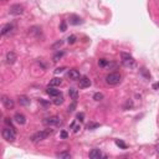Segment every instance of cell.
Here are the masks:
<instances>
[{
    "label": "cell",
    "instance_id": "23",
    "mask_svg": "<svg viewBox=\"0 0 159 159\" xmlns=\"http://www.w3.org/2000/svg\"><path fill=\"white\" fill-rule=\"evenodd\" d=\"M100 127V124L98 123H93V122H91V123L87 124V129H96V128H98Z\"/></svg>",
    "mask_w": 159,
    "mask_h": 159
},
{
    "label": "cell",
    "instance_id": "13",
    "mask_svg": "<svg viewBox=\"0 0 159 159\" xmlns=\"http://www.w3.org/2000/svg\"><path fill=\"white\" fill-rule=\"evenodd\" d=\"M83 20L80 18V16L77 15H71L70 16V24L71 25H80V24H82Z\"/></svg>",
    "mask_w": 159,
    "mask_h": 159
},
{
    "label": "cell",
    "instance_id": "10",
    "mask_svg": "<svg viewBox=\"0 0 159 159\" xmlns=\"http://www.w3.org/2000/svg\"><path fill=\"white\" fill-rule=\"evenodd\" d=\"M67 76L70 77V80H72V81H77V80H80L81 79V73L79 72L77 70H70L69 71V73H67Z\"/></svg>",
    "mask_w": 159,
    "mask_h": 159
},
{
    "label": "cell",
    "instance_id": "25",
    "mask_svg": "<svg viewBox=\"0 0 159 159\" xmlns=\"http://www.w3.org/2000/svg\"><path fill=\"white\" fill-rule=\"evenodd\" d=\"M67 42L70 44V45H72V44H75L76 42V36L75 35H71L67 38Z\"/></svg>",
    "mask_w": 159,
    "mask_h": 159
},
{
    "label": "cell",
    "instance_id": "6",
    "mask_svg": "<svg viewBox=\"0 0 159 159\" xmlns=\"http://www.w3.org/2000/svg\"><path fill=\"white\" fill-rule=\"evenodd\" d=\"M9 13H10L11 15H15V16L21 15L22 13H24V6H22V5H20V4H14V5L10 6Z\"/></svg>",
    "mask_w": 159,
    "mask_h": 159
},
{
    "label": "cell",
    "instance_id": "7",
    "mask_svg": "<svg viewBox=\"0 0 159 159\" xmlns=\"http://www.w3.org/2000/svg\"><path fill=\"white\" fill-rule=\"evenodd\" d=\"M1 102H3V104H4V107L6 108V110H13L14 106H15L14 100H11L10 97H6V96H3Z\"/></svg>",
    "mask_w": 159,
    "mask_h": 159
},
{
    "label": "cell",
    "instance_id": "32",
    "mask_svg": "<svg viewBox=\"0 0 159 159\" xmlns=\"http://www.w3.org/2000/svg\"><path fill=\"white\" fill-rule=\"evenodd\" d=\"M71 128H73V132H75V133H77V132L80 131V126H75V123L71 124Z\"/></svg>",
    "mask_w": 159,
    "mask_h": 159
},
{
    "label": "cell",
    "instance_id": "2",
    "mask_svg": "<svg viewBox=\"0 0 159 159\" xmlns=\"http://www.w3.org/2000/svg\"><path fill=\"white\" fill-rule=\"evenodd\" d=\"M1 136L4 138L5 141L10 142V143H13L15 139H16V132H15V128H4V129L1 131Z\"/></svg>",
    "mask_w": 159,
    "mask_h": 159
},
{
    "label": "cell",
    "instance_id": "1",
    "mask_svg": "<svg viewBox=\"0 0 159 159\" xmlns=\"http://www.w3.org/2000/svg\"><path fill=\"white\" fill-rule=\"evenodd\" d=\"M52 134V129H44V131H40V132H36L35 134L31 137V141L34 143H38V142H41L44 139H46L49 136Z\"/></svg>",
    "mask_w": 159,
    "mask_h": 159
},
{
    "label": "cell",
    "instance_id": "33",
    "mask_svg": "<svg viewBox=\"0 0 159 159\" xmlns=\"http://www.w3.org/2000/svg\"><path fill=\"white\" fill-rule=\"evenodd\" d=\"M60 136H61V138H63V139H66L67 137H69V134H67V132H65V131H62L60 133Z\"/></svg>",
    "mask_w": 159,
    "mask_h": 159
},
{
    "label": "cell",
    "instance_id": "4",
    "mask_svg": "<svg viewBox=\"0 0 159 159\" xmlns=\"http://www.w3.org/2000/svg\"><path fill=\"white\" fill-rule=\"evenodd\" d=\"M121 56H122V63H123V65L126 66V67H132V66H134V59L129 55V53L122 52Z\"/></svg>",
    "mask_w": 159,
    "mask_h": 159
},
{
    "label": "cell",
    "instance_id": "15",
    "mask_svg": "<svg viewBox=\"0 0 159 159\" xmlns=\"http://www.w3.org/2000/svg\"><path fill=\"white\" fill-rule=\"evenodd\" d=\"M19 104L20 106H24V107L29 106L30 104V98H28L26 96H20L19 97Z\"/></svg>",
    "mask_w": 159,
    "mask_h": 159
},
{
    "label": "cell",
    "instance_id": "16",
    "mask_svg": "<svg viewBox=\"0 0 159 159\" xmlns=\"http://www.w3.org/2000/svg\"><path fill=\"white\" fill-rule=\"evenodd\" d=\"M46 93L49 94V96H51V97H56V96H59V94H60V91H59V90L52 88V87L50 86L49 88L46 90Z\"/></svg>",
    "mask_w": 159,
    "mask_h": 159
},
{
    "label": "cell",
    "instance_id": "8",
    "mask_svg": "<svg viewBox=\"0 0 159 159\" xmlns=\"http://www.w3.org/2000/svg\"><path fill=\"white\" fill-rule=\"evenodd\" d=\"M5 60H6V63H8V65H14V63L16 62V60H18V57H16L15 52L9 51L5 56Z\"/></svg>",
    "mask_w": 159,
    "mask_h": 159
},
{
    "label": "cell",
    "instance_id": "12",
    "mask_svg": "<svg viewBox=\"0 0 159 159\" xmlns=\"http://www.w3.org/2000/svg\"><path fill=\"white\" fill-rule=\"evenodd\" d=\"M14 119H15V122L16 123H19V124H25L26 123V117L24 116V114H21V113H16L15 116H14Z\"/></svg>",
    "mask_w": 159,
    "mask_h": 159
},
{
    "label": "cell",
    "instance_id": "35",
    "mask_svg": "<svg viewBox=\"0 0 159 159\" xmlns=\"http://www.w3.org/2000/svg\"><path fill=\"white\" fill-rule=\"evenodd\" d=\"M39 102L44 104V106H47V104H49V102H46V101H44V100H39Z\"/></svg>",
    "mask_w": 159,
    "mask_h": 159
},
{
    "label": "cell",
    "instance_id": "19",
    "mask_svg": "<svg viewBox=\"0 0 159 159\" xmlns=\"http://www.w3.org/2000/svg\"><path fill=\"white\" fill-rule=\"evenodd\" d=\"M63 103V96L62 94H59V96L55 97V100H53V104H56V106H60V104Z\"/></svg>",
    "mask_w": 159,
    "mask_h": 159
},
{
    "label": "cell",
    "instance_id": "9",
    "mask_svg": "<svg viewBox=\"0 0 159 159\" xmlns=\"http://www.w3.org/2000/svg\"><path fill=\"white\" fill-rule=\"evenodd\" d=\"M90 158L91 159H100V158H106V155H104L102 152H101L100 149H97V148H94V149H92L90 152Z\"/></svg>",
    "mask_w": 159,
    "mask_h": 159
},
{
    "label": "cell",
    "instance_id": "14",
    "mask_svg": "<svg viewBox=\"0 0 159 159\" xmlns=\"http://www.w3.org/2000/svg\"><path fill=\"white\" fill-rule=\"evenodd\" d=\"M13 29H14V25L13 24H6L1 28V35H8L13 31Z\"/></svg>",
    "mask_w": 159,
    "mask_h": 159
},
{
    "label": "cell",
    "instance_id": "26",
    "mask_svg": "<svg viewBox=\"0 0 159 159\" xmlns=\"http://www.w3.org/2000/svg\"><path fill=\"white\" fill-rule=\"evenodd\" d=\"M93 100L94 101H102L103 100V94L102 93H94L93 94Z\"/></svg>",
    "mask_w": 159,
    "mask_h": 159
},
{
    "label": "cell",
    "instance_id": "24",
    "mask_svg": "<svg viewBox=\"0 0 159 159\" xmlns=\"http://www.w3.org/2000/svg\"><path fill=\"white\" fill-rule=\"evenodd\" d=\"M76 106H77V104H76V101H73V102L69 106V110H67V112H69V113L73 112V111H75V108H76Z\"/></svg>",
    "mask_w": 159,
    "mask_h": 159
},
{
    "label": "cell",
    "instance_id": "31",
    "mask_svg": "<svg viewBox=\"0 0 159 159\" xmlns=\"http://www.w3.org/2000/svg\"><path fill=\"white\" fill-rule=\"evenodd\" d=\"M76 118H77V119H79L80 122H83V119H84V113H79Z\"/></svg>",
    "mask_w": 159,
    "mask_h": 159
},
{
    "label": "cell",
    "instance_id": "20",
    "mask_svg": "<svg viewBox=\"0 0 159 159\" xmlns=\"http://www.w3.org/2000/svg\"><path fill=\"white\" fill-rule=\"evenodd\" d=\"M57 158H62V159H70L71 158V154L69 152H61V153H57L56 154Z\"/></svg>",
    "mask_w": 159,
    "mask_h": 159
},
{
    "label": "cell",
    "instance_id": "21",
    "mask_svg": "<svg viewBox=\"0 0 159 159\" xmlns=\"http://www.w3.org/2000/svg\"><path fill=\"white\" fill-rule=\"evenodd\" d=\"M65 55V52L63 51H59V52H56L55 53V56H53V62H57L59 60L62 59V56Z\"/></svg>",
    "mask_w": 159,
    "mask_h": 159
},
{
    "label": "cell",
    "instance_id": "17",
    "mask_svg": "<svg viewBox=\"0 0 159 159\" xmlns=\"http://www.w3.org/2000/svg\"><path fill=\"white\" fill-rule=\"evenodd\" d=\"M69 96H70L73 101H76L77 98H79V92H77L76 88H70V90H69Z\"/></svg>",
    "mask_w": 159,
    "mask_h": 159
},
{
    "label": "cell",
    "instance_id": "34",
    "mask_svg": "<svg viewBox=\"0 0 159 159\" xmlns=\"http://www.w3.org/2000/svg\"><path fill=\"white\" fill-rule=\"evenodd\" d=\"M63 70H65V67H59V69H56V70H55V73H61Z\"/></svg>",
    "mask_w": 159,
    "mask_h": 159
},
{
    "label": "cell",
    "instance_id": "27",
    "mask_svg": "<svg viewBox=\"0 0 159 159\" xmlns=\"http://www.w3.org/2000/svg\"><path fill=\"white\" fill-rule=\"evenodd\" d=\"M98 65H100L101 67H106V66L108 65V61H107L106 59H101V60L98 61Z\"/></svg>",
    "mask_w": 159,
    "mask_h": 159
},
{
    "label": "cell",
    "instance_id": "5",
    "mask_svg": "<svg viewBox=\"0 0 159 159\" xmlns=\"http://www.w3.org/2000/svg\"><path fill=\"white\" fill-rule=\"evenodd\" d=\"M44 123L50 126V127H53V126L61 124V119H60V117H57V116H51V117H47L46 119L44 121Z\"/></svg>",
    "mask_w": 159,
    "mask_h": 159
},
{
    "label": "cell",
    "instance_id": "28",
    "mask_svg": "<svg viewBox=\"0 0 159 159\" xmlns=\"http://www.w3.org/2000/svg\"><path fill=\"white\" fill-rule=\"evenodd\" d=\"M141 73H142V75H143L144 77H147V79H150V73L148 72V71L145 70V69H142V70H141Z\"/></svg>",
    "mask_w": 159,
    "mask_h": 159
},
{
    "label": "cell",
    "instance_id": "18",
    "mask_svg": "<svg viewBox=\"0 0 159 159\" xmlns=\"http://www.w3.org/2000/svg\"><path fill=\"white\" fill-rule=\"evenodd\" d=\"M62 83V80L59 79V77H53V79L50 81V86L51 87H55V86H60Z\"/></svg>",
    "mask_w": 159,
    "mask_h": 159
},
{
    "label": "cell",
    "instance_id": "3",
    "mask_svg": "<svg viewBox=\"0 0 159 159\" xmlns=\"http://www.w3.org/2000/svg\"><path fill=\"white\" fill-rule=\"evenodd\" d=\"M121 81H122V76H121V73H118V72L108 73L106 76V83L110 84V86H116V84L121 83Z\"/></svg>",
    "mask_w": 159,
    "mask_h": 159
},
{
    "label": "cell",
    "instance_id": "36",
    "mask_svg": "<svg viewBox=\"0 0 159 159\" xmlns=\"http://www.w3.org/2000/svg\"><path fill=\"white\" fill-rule=\"evenodd\" d=\"M153 88H154V90H159V82H155V83L153 84Z\"/></svg>",
    "mask_w": 159,
    "mask_h": 159
},
{
    "label": "cell",
    "instance_id": "29",
    "mask_svg": "<svg viewBox=\"0 0 159 159\" xmlns=\"http://www.w3.org/2000/svg\"><path fill=\"white\" fill-rule=\"evenodd\" d=\"M4 123H5V124H8L9 127L14 128V126H13V122H11V119H10V118H5V119H4Z\"/></svg>",
    "mask_w": 159,
    "mask_h": 159
},
{
    "label": "cell",
    "instance_id": "22",
    "mask_svg": "<svg viewBox=\"0 0 159 159\" xmlns=\"http://www.w3.org/2000/svg\"><path fill=\"white\" fill-rule=\"evenodd\" d=\"M116 144L118 145V147H121L122 149H127V144L124 143L123 141H119V139H116Z\"/></svg>",
    "mask_w": 159,
    "mask_h": 159
},
{
    "label": "cell",
    "instance_id": "30",
    "mask_svg": "<svg viewBox=\"0 0 159 159\" xmlns=\"http://www.w3.org/2000/svg\"><path fill=\"white\" fill-rule=\"evenodd\" d=\"M66 29H67L66 22L62 21V22H61V25H60V30H61V31H66Z\"/></svg>",
    "mask_w": 159,
    "mask_h": 159
},
{
    "label": "cell",
    "instance_id": "11",
    "mask_svg": "<svg viewBox=\"0 0 159 159\" xmlns=\"http://www.w3.org/2000/svg\"><path fill=\"white\" fill-rule=\"evenodd\" d=\"M91 86V80L88 77L83 76L80 79V88H87V87Z\"/></svg>",
    "mask_w": 159,
    "mask_h": 159
}]
</instances>
